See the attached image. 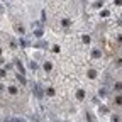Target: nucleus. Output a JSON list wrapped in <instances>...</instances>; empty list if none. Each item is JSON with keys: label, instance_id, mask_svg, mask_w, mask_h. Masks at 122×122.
Masks as SVG:
<instances>
[{"label": "nucleus", "instance_id": "f257e3e1", "mask_svg": "<svg viewBox=\"0 0 122 122\" xmlns=\"http://www.w3.org/2000/svg\"><path fill=\"white\" fill-rule=\"evenodd\" d=\"M5 122H25L22 119H5Z\"/></svg>", "mask_w": 122, "mask_h": 122}]
</instances>
